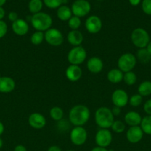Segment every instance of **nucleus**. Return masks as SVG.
<instances>
[{"instance_id":"f257e3e1","label":"nucleus","mask_w":151,"mask_h":151,"mask_svg":"<svg viewBox=\"0 0 151 151\" xmlns=\"http://www.w3.org/2000/svg\"><path fill=\"white\" fill-rule=\"evenodd\" d=\"M90 117V109L84 105L74 106L69 111V120L74 126H83Z\"/></svg>"},{"instance_id":"f03ea898","label":"nucleus","mask_w":151,"mask_h":151,"mask_svg":"<svg viewBox=\"0 0 151 151\" xmlns=\"http://www.w3.org/2000/svg\"><path fill=\"white\" fill-rule=\"evenodd\" d=\"M95 122L99 128L108 129L111 128L114 122V116L112 111L107 107H100L95 113Z\"/></svg>"},{"instance_id":"7ed1b4c3","label":"nucleus","mask_w":151,"mask_h":151,"mask_svg":"<svg viewBox=\"0 0 151 151\" xmlns=\"http://www.w3.org/2000/svg\"><path fill=\"white\" fill-rule=\"evenodd\" d=\"M31 24L36 31L44 32L50 29L53 24L51 16L46 13L39 12L31 16Z\"/></svg>"},{"instance_id":"20e7f679","label":"nucleus","mask_w":151,"mask_h":151,"mask_svg":"<svg viewBox=\"0 0 151 151\" xmlns=\"http://www.w3.org/2000/svg\"><path fill=\"white\" fill-rule=\"evenodd\" d=\"M131 41L135 47L139 49L146 48L148 43L150 41L148 32L143 28H136L131 33Z\"/></svg>"},{"instance_id":"39448f33","label":"nucleus","mask_w":151,"mask_h":151,"mask_svg":"<svg viewBox=\"0 0 151 151\" xmlns=\"http://www.w3.org/2000/svg\"><path fill=\"white\" fill-rule=\"evenodd\" d=\"M137 62L136 57L130 52H126L121 55L118 60V69L123 73L130 72L135 68Z\"/></svg>"},{"instance_id":"423d86ee","label":"nucleus","mask_w":151,"mask_h":151,"mask_svg":"<svg viewBox=\"0 0 151 151\" xmlns=\"http://www.w3.org/2000/svg\"><path fill=\"white\" fill-rule=\"evenodd\" d=\"M67 58L71 65L79 66L80 64L84 63L87 58V52L81 46L74 47L68 52Z\"/></svg>"},{"instance_id":"0eeeda50","label":"nucleus","mask_w":151,"mask_h":151,"mask_svg":"<svg viewBox=\"0 0 151 151\" xmlns=\"http://www.w3.org/2000/svg\"><path fill=\"white\" fill-rule=\"evenodd\" d=\"M70 139L71 142L76 146H81L87 139V132L83 126H75L70 131Z\"/></svg>"},{"instance_id":"6e6552de","label":"nucleus","mask_w":151,"mask_h":151,"mask_svg":"<svg viewBox=\"0 0 151 151\" xmlns=\"http://www.w3.org/2000/svg\"><path fill=\"white\" fill-rule=\"evenodd\" d=\"M44 40L53 47H59L64 41V36L62 32L56 28H50L44 32Z\"/></svg>"},{"instance_id":"1a4fd4ad","label":"nucleus","mask_w":151,"mask_h":151,"mask_svg":"<svg viewBox=\"0 0 151 151\" xmlns=\"http://www.w3.org/2000/svg\"><path fill=\"white\" fill-rule=\"evenodd\" d=\"M91 10L90 4L87 0H76L71 7L72 13L77 17H84L90 13Z\"/></svg>"},{"instance_id":"9d476101","label":"nucleus","mask_w":151,"mask_h":151,"mask_svg":"<svg viewBox=\"0 0 151 151\" xmlns=\"http://www.w3.org/2000/svg\"><path fill=\"white\" fill-rule=\"evenodd\" d=\"M113 136L108 129H99L95 137V141L99 147H107L111 144Z\"/></svg>"},{"instance_id":"9b49d317","label":"nucleus","mask_w":151,"mask_h":151,"mask_svg":"<svg viewBox=\"0 0 151 151\" xmlns=\"http://www.w3.org/2000/svg\"><path fill=\"white\" fill-rule=\"evenodd\" d=\"M111 100L114 106L119 108L125 107L129 103L128 94L123 89L115 90L111 96Z\"/></svg>"},{"instance_id":"f8f14e48","label":"nucleus","mask_w":151,"mask_h":151,"mask_svg":"<svg viewBox=\"0 0 151 151\" xmlns=\"http://www.w3.org/2000/svg\"><path fill=\"white\" fill-rule=\"evenodd\" d=\"M84 26L87 32L91 34H96L102 29V22L99 16H90L86 19Z\"/></svg>"},{"instance_id":"ddd939ff","label":"nucleus","mask_w":151,"mask_h":151,"mask_svg":"<svg viewBox=\"0 0 151 151\" xmlns=\"http://www.w3.org/2000/svg\"><path fill=\"white\" fill-rule=\"evenodd\" d=\"M144 132L140 126L130 127L126 133V138L129 142L136 144L142 139Z\"/></svg>"},{"instance_id":"4468645a","label":"nucleus","mask_w":151,"mask_h":151,"mask_svg":"<svg viewBox=\"0 0 151 151\" xmlns=\"http://www.w3.org/2000/svg\"><path fill=\"white\" fill-rule=\"evenodd\" d=\"M45 117L40 113H33L28 117V124L34 129H42L46 125Z\"/></svg>"},{"instance_id":"2eb2a0df","label":"nucleus","mask_w":151,"mask_h":151,"mask_svg":"<svg viewBox=\"0 0 151 151\" xmlns=\"http://www.w3.org/2000/svg\"><path fill=\"white\" fill-rule=\"evenodd\" d=\"M65 75L70 81L76 82L81 79L82 76V70L79 66L70 64L65 71Z\"/></svg>"},{"instance_id":"dca6fc26","label":"nucleus","mask_w":151,"mask_h":151,"mask_svg":"<svg viewBox=\"0 0 151 151\" xmlns=\"http://www.w3.org/2000/svg\"><path fill=\"white\" fill-rule=\"evenodd\" d=\"M12 29L16 35L19 36H24L27 35L29 31V25L26 21L19 19L12 23Z\"/></svg>"},{"instance_id":"f3484780","label":"nucleus","mask_w":151,"mask_h":151,"mask_svg":"<svg viewBox=\"0 0 151 151\" xmlns=\"http://www.w3.org/2000/svg\"><path fill=\"white\" fill-rule=\"evenodd\" d=\"M104 63L102 59L99 57H92L88 59L87 63V68L91 73L98 74L103 69Z\"/></svg>"},{"instance_id":"a211bd4d","label":"nucleus","mask_w":151,"mask_h":151,"mask_svg":"<svg viewBox=\"0 0 151 151\" xmlns=\"http://www.w3.org/2000/svg\"><path fill=\"white\" fill-rule=\"evenodd\" d=\"M16 83L13 78L7 76L0 77V92L10 93L15 89Z\"/></svg>"},{"instance_id":"6ab92c4d","label":"nucleus","mask_w":151,"mask_h":151,"mask_svg":"<svg viewBox=\"0 0 151 151\" xmlns=\"http://www.w3.org/2000/svg\"><path fill=\"white\" fill-rule=\"evenodd\" d=\"M67 40H68V42L70 45L73 46V47H78V46H81V44H82L84 37H83L81 32H80L78 29H76V30H70L68 32Z\"/></svg>"},{"instance_id":"aec40b11","label":"nucleus","mask_w":151,"mask_h":151,"mask_svg":"<svg viewBox=\"0 0 151 151\" xmlns=\"http://www.w3.org/2000/svg\"><path fill=\"white\" fill-rule=\"evenodd\" d=\"M142 116L138 112L131 111L127 112L124 116V122L130 127L133 126H139L142 122Z\"/></svg>"},{"instance_id":"412c9836","label":"nucleus","mask_w":151,"mask_h":151,"mask_svg":"<svg viewBox=\"0 0 151 151\" xmlns=\"http://www.w3.org/2000/svg\"><path fill=\"white\" fill-rule=\"evenodd\" d=\"M124 73L118 69H112L108 72L107 78L111 83H119L123 81Z\"/></svg>"},{"instance_id":"4be33fe9","label":"nucleus","mask_w":151,"mask_h":151,"mask_svg":"<svg viewBox=\"0 0 151 151\" xmlns=\"http://www.w3.org/2000/svg\"><path fill=\"white\" fill-rule=\"evenodd\" d=\"M56 15L61 21L66 22L72 17V10L68 6L62 5L58 8Z\"/></svg>"},{"instance_id":"5701e85b","label":"nucleus","mask_w":151,"mask_h":151,"mask_svg":"<svg viewBox=\"0 0 151 151\" xmlns=\"http://www.w3.org/2000/svg\"><path fill=\"white\" fill-rule=\"evenodd\" d=\"M138 92L142 97H147L151 94V81H143L138 88Z\"/></svg>"},{"instance_id":"b1692460","label":"nucleus","mask_w":151,"mask_h":151,"mask_svg":"<svg viewBox=\"0 0 151 151\" xmlns=\"http://www.w3.org/2000/svg\"><path fill=\"white\" fill-rule=\"evenodd\" d=\"M136 59L140 63L145 64V63H147L148 62L150 61L151 56L147 51L146 48H142L138 50L137 54H136Z\"/></svg>"},{"instance_id":"393cba45","label":"nucleus","mask_w":151,"mask_h":151,"mask_svg":"<svg viewBox=\"0 0 151 151\" xmlns=\"http://www.w3.org/2000/svg\"><path fill=\"white\" fill-rule=\"evenodd\" d=\"M50 116L55 121H61L64 117V111L59 106H54L50 110Z\"/></svg>"},{"instance_id":"a878e982","label":"nucleus","mask_w":151,"mask_h":151,"mask_svg":"<svg viewBox=\"0 0 151 151\" xmlns=\"http://www.w3.org/2000/svg\"><path fill=\"white\" fill-rule=\"evenodd\" d=\"M43 7V2L41 0H30L28 4V8L30 12L33 14H36L41 12Z\"/></svg>"},{"instance_id":"bb28decb","label":"nucleus","mask_w":151,"mask_h":151,"mask_svg":"<svg viewBox=\"0 0 151 151\" xmlns=\"http://www.w3.org/2000/svg\"><path fill=\"white\" fill-rule=\"evenodd\" d=\"M140 125L144 134L151 135V115H148L142 118Z\"/></svg>"},{"instance_id":"cd10ccee","label":"nucleus","mask_w":151,"mask_h":151,"mask_svg":"<svg viewBox=\"0 0 151 151\" xmlns=\"http://www.w3.org/2000/svg\"><path fill=\"white\" fill-rule=\"evenodd\" d=\"M137 81V76L136 74L133 72H127L124 73V76H123V81L124 83L127 84V86H133L134 85Z\"/></svg>"},{"instance_id":"c85d7f7f","label":"nucleus","mask_w":151,"mask_h":151,"mask_svg":"<svg viewBox=\"0 0 151 151\" xmlns=\"http://www.w3.org/2000/svg\"><path fill=\"white\" fill-rule=\"evenodd\" d=\"M44 33L43 32H40V31H36L30 36V42L33 45H39L44 41Z\"/></svg>"},{"instance_id":"c756f323","label":"nucleus","mask_w":151,"mask_h":151,"mask_svg":"<svg viewBox=\"0 0 151 151\" xmlns=\"http://www.w3.org/2000/svg\"><path fill=\"white\" fill-rule=\"evenodd\" d=\"M68 22V27L71 29V30H76L78 28L80 27L81 24V19L79 17H77V16H72Z\"/></svg>"},{"instance_id":"7c9ffc66","label":"nucleus","mask_w":151,"mask_h":151,"mask_svg":"<svg viewBox=\"0 0 151 151\" xmlns=\"http://www.w3.org/2000/svg\"><path fill=\"white\" fill-rule=\"evenodd\" d=\"M111 128L116 134H121V133L124 132L125 130V125L121 120H114Z\"/></svg>"},{"instance_id":"2f4dec72","label":"nucleus","mask_w":151,"mask_h":151,"mask_svg":"<svg viewBox=\"0 0 151 151\" xmlns=\"http://www.w3.org/2000/svg\"><path fill=\"white\" fill-rule=\"evenodd\" d=\"M142 100H143L142 96H141L139 94H136L131 96L129 98V103L133 107H138V106H139L142 104Z\"/></svg>"},{"instance_id":"473e14b6","label":"nucleus","mask_w":151,"mask_h":151,"mask_svg":"<svg viewBox=\"0 0 151 151\" xmlns=\"http://www.w3.org/2000/svg\"><path fill=\"white\" fill-rule=\"evenodd\" d=\"M43 2L48 8L55 9L60 7L63 0H43Z\"/></svg>"},{"instance_id":"72a5a7b5","label":"nucleus","mask_w":151,"mask_h":151,"mask_svg":"<svg viewBox=\"0 0 151 151\" xmlns=\"http://www.w3.org/2000/svg\"><path fill=\"white\" fill-rule=\"evenodd\" d=\"M142 7L144 13L147 15H151V0H143Z\"/></svg>"},{"instance_id":"f704fd0d","label":"nucleus","mask_w":151,"mask_h":151,"mask_svg":"<svg viewBox=\"0 0 151 151\" xmlns=\"http://www.w3.org/2000/svg\"><path fill=\"white\" fill-rule=\"evenodd\" d=\"M7 32V25L3 20H0V38L5 36Z\"/></svg>"},{"instance_id":"c9c22d12","label":"nucleus","mask_w":151,"mask_h":151,"mask_svg":"<svg viewBox=\"0 0 151 151\" xmlns=\"http://www.w3.org/2000/svg\"><path fill=\"white\" fill-rule=\"evenodd\" d=\"M144 111L148 115H151V99L146 101L144 105Z\"/></svg>"},{"instance_id":"e433bc0d","label":"nucleus","mask_w":151,"mask_h":151,"mask_svg":"<svg viewBox=\"0 0 151 151\" xmlns=\"http://www.w3.org/2000/svg\"><path fill=\"white\" fill-rule=\"evenodd\" d=\"M8 19L12 22H16L18 19V14L16 13V12H10L8 13Z\"/></svg>"},{"instance_id":"4c0bfd02","label":"nucleus","mask_w":151,"mask_h":151,"mask_svg":"<svg viewBox=\"0 0 151 151\" xmlns=\"http://www.w3.org/2000/svg\"><path fill=\"white\" fill-rule=\"evenodd\" d=\"M112 113L113 114V116H118L121 113V108L117 107V106H114L113 109H112Z\"/></svg>"},{"instance_id":"58836bf2","label":"nucleus","mask_w":151,"mask_h":151,"mask_svg":"<svg viewBox=\"0 0 151 151\" xmlns=\"http://www.w3.org/2000/svg\"><path fill=\"white\" fill-rule=\"evenodd\" d=\"M13 151H27V148L22 145H18L14 147Z\"/></svg>"},{"instance_id":"ea45409f","label":"nucleus","mask_w":151,"mask_h":151,"mask_svg":"<svg viewBox=\"0 0 151 151\" xmlns=\"http://www.w3.org/2000/svg\"><path fill=\"white\" fill-rule=\"evenodd\" d=\"M47 151H62V149L57 145H52L48 148Z\"/></svg>"},{"instance_id":"a19ab883","label":"nucleus","mask_w":151,"mask_h":151,"mask_svg":"<svg viewBox=\"0 0 151 151\" xmlns=\"http://www.w3.org/2000/svg\"><path fill=\"white\" fill-rule=\"evenodd\" d=\"M91 151H108V150L106 148V147H99V146H97V147H93V148L91 150Z\"/></svg>"},{"instance_id":"79ce46f5","label":"nucleus","mask_w":151,"mask_h":151,"mask_svg":"<svg viewBox=\"0 0 151 151\" xmlns=\"http://www.w3.org/2000/svg\"><path fill=\"white\" fill-rule=\"evenodd\" d=\"M5 16V10L2 7H0V20H2Z\"/></svg>"},{"instance_id":"37998d69","label":"nucleus","mask_w":151,"mask_h":151,"mask_svg":"<svg viewBox=\"0 0 151 151\" xmlns=\"http://www.w3.org/2000/svg\"><path fill=\"white\" fill-rule=\"evenodd\" d=\"M130 4L133 6H137L140 3L141 0H129Z\"/></svg>"},{"instance_id":"c03bdc74","label":"nucleus","mask_w":151,"mask_h":151,"mask_svg":"<svg viewBox=\"0 0 151 151\" xmlns=\"http://www.w3.org/2000/svg\"><path fill=\"white\" fill-rule=\"evenodd\" d=\"M146 50H147V51L148 52V53H149L151 56V41H150V42L148 43L147 45Z\"/></svg>"},{"instance_id":"a18cd8bd","label":"nucleus","mask_w":151,"mask_h":151,"mask_svg":"<svg viewBox=\"0 0 151 151\" xmlns=\"http://www.w3.org/2000/svg\"><path fill=\"white\" fill-rule=\"evenodd\" d=\"M4 126L3 125V123L1 122H0V136L4 133Z\"/></svg>"},{"instance_id":"49530a36","label":"nucleus","mask_w":151,"mask_h":151,"mask_svg":"<svg viewBox=\"0 0 151 151\" xmlns=\"http://www.w3.org/2000/svg\"><path fill=\"white\" fill-rule=\"evenodd\" d=\"M6 1H7V0H0V7H2L5 4Z\"/></svg>"},{"instance_id":"de8ad7c7","label":"nucleus","mask_w":151,"mask_h":151,"mask_svg":"<svg viewBox=\"0 0 151 151\" xmlns=\"http://www.w3.org/2000/svg\"><path fill=\"white\" fill-rule=\"evenodd\" d=\"M2 146H3V141H2V139L0 138V149L2 147Z\"/></svg>"},{"instance_id":"09e8293b","label":"nucleus","mask_w":151,"mask_h":151,"mask_svg":"<svg viewBox=\"0 0 151 151\" xmlns=\"http://www.w3.org/2000/svg\"><path fill=\"white\" fill-rule=\"evenodd\" d=\"M66 151H76V150H66Z\"/></svg>"},{"instance_id":"8fccbe9b","label":"nucleus","mask_w":151,"mask_h":151,"mask_svg":"<svg viewBox=\"0 0 151 151\" xmlns=\"http://www.w3.org/2000/svg\"><path fill=\"white\" fill-rule=\"evenodd\" d=\"M0 77H1V74H0Z\"/></svg>"},{"instance_id":"3c124183","label":"nucleus","mask_w":151,"mask_h":151,"mask_svg":"<svg viewBox=\"0 0 151 151\" xmlns=\"http://www.w3.org/2000/svg\"><path fill=\"white\" fill-rule=\"evenodd\" d=\"M150 65H151V60H150Z\"/></svg>"}]
</instances>
